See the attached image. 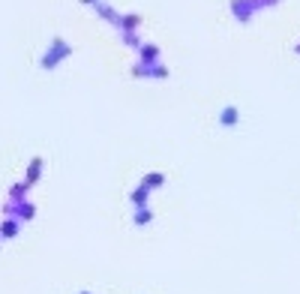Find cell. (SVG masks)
I'll list each match as a JSON object with an SVG mask.
<instances>
[{
  "label": "cell",
  "instance_id": "5b68a950",
  "mask_svg": "<svg viewBox=\"0 0 300 294\" xmlns=\"http://www.w3.org/2000/svg\"><path fill=\"white\" fill-rule=\"evenodd\" d=\"M147 222H150V210H144V207H141V210L135 213V225H147Z\"/></svg>",
  "mask_w": 300,
  "mask_h": 294
},
{
  "label": "cell",
  "instance_id": "277c9868",
  "mask_svg": "<svg viewBox=\"0 0 300 294\" xmlns=\"http://www.w3.org/2000/svg\"><path fill=\"white\" fill-rule=\"evenodd\" d=\"M219 123H222V126H234V123H237V108H234V105L222 108V114H219Z\"/></svg>",
  "mask_w": 300,
  "mask_h": 294
},
{
  "label": "cell",
  "instance_id": "8992f818",
  "mask_svg": "<svg viewBox=\"0 0 300 294\" xmlns=\"http://www.w3.org/2000/svg\"><path fill=\"white\" fill-rule=\"evenodd\" d=\"M81 3H96V0H81Z\"/></svg>",
  "mask_w": 300,
  "mask_h": 294
},
{
  "label": "cell",
  "instance_id": "52a82bcc",
  "mask_svg": "<svg viewBox=\"0 0 300 294\" xmlns=\"http://www.w3.org/2000/svg\"><path fill=\"white\" fill-rule=\"evenodd\" d=\"M81 294H90V291H81Z\"/></svg>",
  "mask_w": 300,
  "mask_h": 294
},
{
  "label": "cell",
  "instance_id": "3957f363",
  "mask_svg": "<svg viewBox=\"0 0 300 294\" xmlns=\"http://www.w3.org/2000/svg\"><path fill=\"white\" fill-rule=\"evenodd\" d=\"M39 171H42V159L36 156L34 162H30V168H27V180H24V183H27V189H30L36 180H39Z\"/></svg>",
  "mask_w": 300,
  "mask_h": 294
},
{
  "label": "cell",
  "instance_id": "6da1fadb",
  "mask_svg": "<svg viewBox=\"0 0 300 294\" xmlns=\"http://www.w3.org/2000/svg\"><path fill=\"white\" fill-rule=\"evenodd\" d=\"M69 54H72V45H66L60 36H54L51 45H48V51L42 54V69H54L60 60H66Z\"/></svg>",
  "mask_w": 300,
  "mask_h": 294
},
{
  "label": "cell",
  "instance_id": "7a4b0ae2",
  "mask_svg": "<svg viewBox=\"0 0 300 294\" xmlns=\"http://www.w3.org/2000/svg\"><path fill=\"white\" fill-rule=\"evenodd\" d=\"M18 228H21L18 219H3V225H0V240H3V237H18Z\"/></svg>",
  "mask_w": 300,
  "mask_h": 294
}]
</instances>
